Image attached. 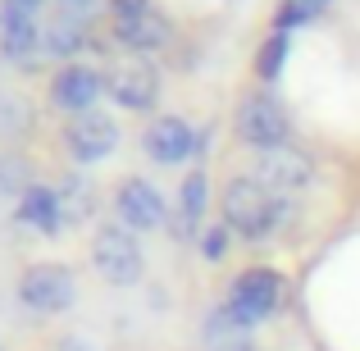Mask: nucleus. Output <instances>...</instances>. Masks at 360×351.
Wrapping results in <instances>:
<instances>
[{
    "instance_id": "f257e3e1",
    "label": "nucleus",
    "mask_w": 360,
    "mask_h": 351,
    "mask_svg": "<svg viewBox=\"0 0 360 351\" xmlns=\"http://www.w3.org/2000/svg\"><path fill=\"white\" fill-rule=\"evenodd\" d=\"M219 210H224V229L246 237V242H264L269 233H278L283 224L292 219V201H288V196L260 187L251 174L224 183Z\"/></svg>"
},
{
    "instance_id": "20e7f679",
    "label": "nucleus",
    "mask_w": 360,
    "mask_h": 351,
    "mask_svg": "<svg viewBox=\"0 0 360 351\" xmlns=\"http://www.w3.org/2000/svg\"><path fill=\"white\" fill-rule=\"evenodd\" d=\"M233 128H238V137L255 151L288 146V137H292V119H288V110L278 106L274 91H251V96H242Z\"/></svg>"
},
{
    "instance_id": "423d86ee",
    "label": "nucleus",
    "mask_w": 360,
    "mask_h": 351,
    "mask_svg": "<svg viewBox=\"0 0 360 351\" xmlns=\"http://www.w3.org/2000/svg\"><path fill=\"white\" fill-rule=\"evenodd\" d=\"M115 146H119V119L101 106L64 123V151L73 155V165H101L105 155H115Z\"/></svg>"
},
{
    "instance_id": "6ab92c4d",
    "label": "nucleus",
    "mask_w": 360,
    "mask_h": 351,
    "mask_svg": "<svg viewBox=\"0 0 360 351\" xmlns=\"http://www.w3.org/2000/svg\"><path fill=\"white\" fill-rule=\"evenodd\" d=\"M324 5H328V0H283L278 18H274V32H292V27L319 18V14H324Z\"/></svg>"
},
{
    "instance_id": "dca6fc26",
    "label": "nucleus",
    "mask_w": 360,
    "mask_h": 351,
    "mask_svg": "<svg viewBox=\"0 0 360 351\" xmlns=\"http://www.w3.org/2000/svg\"><path fill=\"white\" fill-rule=\"evenodd\" d=\"M87 14H78V9H60L55 18H46L41 23V55H51V60H69L87 46Z\"/></svg>"
},
{
    "instance_id": "a211bd4d",
    "label": "nucleus",
    "mask_w": 360,
    "mask_h": 351,
    "mask_svg": "<svg viewBox=\"0 0 360 351\" xmlns=\"http://www.w3.org/2000/svg\"><path fill=\"white\" fill-rule=\"evenodd\" d=\"M32 183V165L23 155H0V196H23Z\"/></svg>"
},
{
    "instance_id": "ddd939ff",
    "label": "nucleus",
    "mask_w": 360,
    "mask_h": 351,
    "mask_svg": "<svg viewBox=\"0 0 360 351\" xmlns=\"http://www.w3.org/2000/svg\"><path fill=\"white\" fill-rule=\"evenodd\" d=\"M41 51V23L32 9L0 0V55L5 60H27Z\"/></svg>"
},
{
    "instance_id": "7ed1b4c3",
    "label": "nucleus",
    "mask_w": 360,
    "mask_h": 351,
    "mask_svg": "<svg viewBox=\"0 0 360 351\" xmlns=\"http://www.w3.org/2000/svg\"><path fill=\"white\" fill-rule=\"evenodd\" d=\"M91 264L105 283L115 288H137L141 274H146V255H141V242L132 237V229L123 224H101L96 237H91Z\"/></svg>"
},
{
    "instance_id": "aec40b11",
    "label": "nucleus",
    "mask_w": 360,
    "mask_h": 351,
    "mask_svg": "<svg viewBox=\"0 0 360 351\" xmlns=\"http://www.w3.org/2000/svg\"><path fill=\"white\" fill-rule=\"evenodd\" d=\"M229 242H233V233L224 229V224H214V229L201 233V255L205 260H224V255H229Z\"/></svg>"
},
{
    "instance_id": "0eeeda50",
    "label": "nucleus",
    "mask_w": 360,
    "mask_h": 351,
    "mask_svg": "<svg viewBox=\"0 0 360 351\" xmlns=\"http://www.w3.org/2000/svg\"><path fill=\"white\" fill-rule=\"evenodd\" d=\"M18 297H23V306L37 310V315H60V310L73 306L78 283H73L69 264H27L23 279H18Z\"/></svg>"
},
{
    "instance_id": "9d476101",
    "label": "nucleus",
    "mask_w": 360,
    "mask_h": 351,
    "mask_svg": "<svg viewBox=\"0 0 360 351\" xmlns=\"http://www.w3.org/2000/svg\"><path fill=\"white\" fill-rule=\"evenodd\" d=\"M46 96H51L55 110H64V115H87V110H96V101L105 96V73L91 69V64H64L60 73L51 78V87H46Z\"/></svg>"
},
{
    "instance_id": "6e6552de",
    "label": "nucleus",
    "mask_w": 360,
    "mask_h": 351,
    "mask_svg": "<svg viewBox=\"0 0 360 351\" xmlns=\"http://www.w3.org/2000/svg\"><path fill=\"white\" fill-rule=\"evenodd\" d=\"M251 178L269 192L288 196V192H301V187L315 178V160L297 146H274V151H255L251 160Z\"/></svg>"
},
{
    "instance_id": "39448f33",
    "label": "nucleus",
    "mask_w": 360,
    "mask_h": 351,
    "mask_svg": "<svg viewBox=\"0 0 360 351\" xmlns=\"http://www.w3.org/2000/svg\"><path fill=\"white\" fill-rule=\"evenodd\" d=\"M105 96L115 101L119 110L146 115V110H155V101H160V69L146 60V55L115 60L105 69Z\"/></svg>"
},
{
    "instance_id": "f3484780",
    "label": "nucleus",
    "mask_w": 360,
    "mask_h": 351,
    "mask_svg": "<svg viewBox=\"0 0 360 351\" xmlns=\"http://www.w3.org/2000/svg\"><path fill=\"white\" fill-rule=\"evenodd\" d=\"M288 55H292V37L288 32H274L269 42L260 46V55H255V73H260L264 82H274L283 73V64H288Z\"/></svg>"
},
{
    "instance_id": "4be33fe9",
    "label": "nucleus",
    "mask_w": 360,
    "mask_h": 351,
    "mask_svg": "<svg viewBox=\"0 0 360 351\" xmlns=\"http://www.w3.org/2000/svg\"><path fill=\"white\" fill-rule=\"evenodd\" d=\"M233 351H251V347H246V343H242V347H233Z\"/></svg>"
},
{
    "instance_id": "4468645a",
    "label": "nucleus",
    "mask_w": 360,
    "mask_h": 351,
    "mask_svg": "<svg viewBox=\"0 0 360 351\" xmlns=\"http://www.w3.org/2000/svg\"><path fill=\"white\" fill-rule=\"evenodd\" d=\"M18 224H27V229H37L41 237H60L64 224H69V215H64V196L55 192V187L37 183L27 187L23 196H18V210H14Z\"/></svg>"
},
{
    "instance_id": "5701e85b",
    "label": "nucleus",
    "mask_w": 360,
    "mask_h": 351,
    "mask_svg": "<svg viewBox=\"0 0 360 351\" xmlns=\"http://www.w3.org/2000/svg\"><path fill=\"white\" fill-rule=\"evenodd\" d=\"M0 351H5V347H0Z\"/></svg>"
},
{
    "instance_id": "9b49d317",
    "label": "nucleus",
    "mask_w": 360,
    "mask_h": 351,
    "mask_svg": "<svg viewBox=\"0 0 360 351\" xmlns=\"http://www.w3.org/2000/svg\"><path fill=\"white\" fill-rule=\"evenodd\" d=\"M115 215H119L123 229H132V233L169 224V205H165V196H160V187L150 183V178H123L119 192H115Z\"/></svg>"
},
{
    "instance_id": "1a4fd4ad",
    "label": "nucleus",
    "mask_w": 360,
    "mask_h": 351,
    "mask_svg": "<svg viewBox=\"0 0 360 351\" xmlns=\"http://www.w3.org/2000/svg\"><path fill=\"white\" fill-rule=\"evenodd\" d=\"M196 146H201L196 128L178 115H160L141 128V151H146V160L160 165V169H174V165H183V160H192Z\"/></svg>"
},
{
    "instance_id": "f8f14e48",
    "label": "nucleus",
    "mask_w": 360,
    "mask_h": 351,
    "mask_svg": "<svg viewBox=\"0 0 360 351\" xmlns=\"http://www.w3.org/2000/svg\"><path fill=\"white\" fill-rule=\"evenodd\" d=\"M205 205H210V178H205V169H192L178 187V210L169 215V233L178 242H201Z\"/></svg>"
},
{
    "instance_id": "f03ea898",
    "label": "nucleus",
    "mask_w": 360,
    "mask_h": 351,
    "mask_svg": "<svg viewBox=\"0 0 360 351\" xmlns=\"http://www.w3.org/2000/svg\"><path fill=\"white\" fill-rule=\"evenodd\" d=\"M283 306V279L264 264L255 269H242L238 279L229 283V297H224V315L233 319L238 328H255Z\"/></svg>"
},
{
    "instance_id": "2eb2a0df",
    "label": "nucleus",
    "mask_w": 360,
    "mask_h": 351,
    "mask_svg": "<svg viewBox=\"0 0 360 351\" xmlns=\"http://www.w3.org/2000/svg\"><path fill=\"white\" fill-rule=\"evenodd\" d=\"M110 32H115L128 51H137V55L160 51V46L169 42V23L155 14V5L150 9H132V14H110Z\"/></svg>"
},
{
    "instance_id": "412c9836",
    "label": "nucleus",
    "mask_w": 360,
    "mask_h": 351,
    "mask_svg": "<svg viewBox=\"0 0 360 351\" xmlns=\"http://www.w3.org/2000/svg\"><path fill=\"white\" fill-rule=\"evenodd\" d=\"M9 5H23V9H37L41 0H9Z\"/></svg>"
}]
</instances>
